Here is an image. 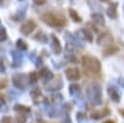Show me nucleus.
<instances>
[{
    "mask_svg": "<svg viewBox=\"0 0 124 123\" xmlns=\"http://www.w3.org/2000/svg\"><path fill=\"white\" fill-rule=\"evenodd\" d=\"M6 85H7V82L5 80H3V81H0V89H1V88H3L5 86H6Z\"/></svg>",
    "mask_w": 124,
    "mask_h": 123,
    "instance_id": "obj_27",
    "label": "nucleus"
},
{
    "mask_svg": "<svg viewBox=\"0 0 124 123\" xmlns=\"http://www.w3.org/2000/svg\"><path fill=\"white\" fill-rule=\"evenodd\" d=\"M39 76H41V77H42L45 81H47V80H50V79H52V78H53V74L47 68L42 69V70H41V72H39Z\"/></svg>",
    "mask_w": 124,
    "mask_h": 123,
    "instance_id": "obj_12",
    "label": "nucleus"
},
{
    "mask_svg": "<svg viewBox=\"0 0 124 123\" xmlns=\"http://www.w3.org/2000/svg\"><path fill=\"white\" fill-rule=\"evenodd\" d=\"M92 20L94 22L95 24H99V25H104L105 24V18L104 16L99 13H94L92 14Z\"/></svg>",
    "mask_w": 124,
    "mask_h": 123,
    "instance_id": "obj_10",
    "label": "nucleus"
},
{
    "mask_svg": "<svg viewBox=\"0 0 124 123\" xmlns=\"http://www.w3.org/2000/svg\"><path fill=\"white\" fill-rule=\"evenodd\" d=\"M17 48L19 50H27V44L24 42L23 40H18L17 41Z\"/></svg>",
    "mask_w": 124,
    "mask_h": 123,
    "instance_id": "obj_18",
    "label": "nucleus"
},
{
    "mask_svg": "<svg viewBox=\"0 0 124 123\" xmlns=\"http://www.w3.org/2000/svg\"><path fill=\"white\" fill-rule=\"evenodd\" d=\"M65 123H70V120H69V117H67V119H65Z\"/></svg>",
    "mask_w": 124,
    "mask_h": 123,
    "instance_id": "obj_31",
    "label": "nucleus"
},
{
    "mask_svg": "<svg viewBox=\"0 0 124 123\" xmlns=\"http://www.w3.org/2000/svg\"><path fill=\"white\" fill-rule=\"evenodd\" d=\"M1 123H11V119H10L9 116H5L1 120Z\"/></svg>",
    "mask_w": 124,
    "mask_h": 123,
    "instance_id": "obj_23",
    "label": "nucleus"
},
{
    "mask_svg": "<svg viewBox=\"0 0 124 123\" xmlns=\"http://www.w3.org/2000/svg\"><path fill=\"white\" fill-rule=\"evenodd\" d=\"M65 76L70 80H77L80 78V72L77 68H68L65 70Z\"/></svg>",
    "mask_w": 124,
    "mask_h": 123,
    "instance_id": "obj_7",
    "label": "nucleus"
},
{
    "mask_svg": "<svg viewBox=\"0 0 124 123\" xmlns=\"http://www.w3.org/2000/svg\"><path fill=\"white\" fill-rule=\"evenodd\" d=\"M118 51V48L116 45H108L106 49L104 50V52H103V54L106 57V55H112V54H114V53H116V52Z\"/></svg>",
    "mask_w": 124,
    "mask_h": 123,
    "instance_id": "obj_13",
    "label": "nucleus"
},
{
    "mask_svg": "<svg viewBox=\"0 0 124 123\" xmlns=\"http://www.w3.org/2000/svg\"><path fill=\"white\" fill-rule=\"evenodd\" d=\"M26 122V116L23 114H19L16 116V123H25Z\"/></svg>",
    "mask_w": 124,
    "mask_h": 123,
    "instance_id": "obj_20",
    "label": "nucleus"
},
{
    "mask_svg": "<svg viewBox=\"0 0 124 123\" xmlns=\"http://www.w3.org/2000/svg\"><path fill=\"white\" fill-rule=\"evenodd\" d=\"M35 1V3H37V5H42V3L45 2V0H34Z\"/></svg>",
    "mask_w": 124,
    "mask_h": 123,
    "instance_id": "obj_28",
    "label": "nucleus"
},
{
    "mask_svg": "<svg viewBox=\"0 0 124 123\" xmlns=\"http://www.w3.org/2000/svg\"><path fill=\"white\" fill-rule=\"evenodd\" d=\"M107 94L109 95L111 99L113 102H115V103H118L120 99H121V94H120L118 89L116 87H114V86H112V85L107 87Z\"/></svg>",
    "mask_w": 124,
    "mask_h": 123,
    "instance_id": "obj_4",
    "label": "nucleus"
},
{
    "mask_svg": "<svg viewBox=\"0 0 124 123\" xmlns=\"http://www.w3.org/2000/svg\"><path fill=\"white\" fill-rule=\"evenodd\" d=\"M36 27V24L33 22V20H28L26 23H24L23 25L20 26V32L25 34V35H30L31 33L35 29Z\"/></svg>",
    "mask_w": 124,
    "mask_h": 123,
    "instance_id": "obj_5",
    "label": "nucleus"
},
{
    "mask_svg": "<svg viewBox=\"0 0 124 123\" xmlns=\"http://www.w3.org/2000/svg\"><path fill=\"white\" fill-rule=\"evenodd\" d=\"M3 71H5V66H3L2 60H0V72H3Z\"/></svg>",
    "mask_w": 124,
    "mask_h": 123,
    "instance_id": "obj_25",
    "label": "nucleus"
},
{
    "mask_svg": "<svg viewBox=\"0 0 124 123\" xmlns=\"http://www.w3.org/2000/svg\"><path fill=\"white\" fill-rule=\"evenodd\" d=\"M34 123H45V122L42 121V120H39V121H36V122H34Z\"/></svg>",
    "mask_w": 124,
    "mask_h": 123,
    "instance_id": "obj_29",
    "label": "nucleus"
},
{
    "mask_svg": "<svg viewBox=\"0 0 124 123\" xmlns=\"http://www.w3.org/2000/svg\"><path fill=\"white\" fill-rule=\"evenodd\" d=\"M20 1H23V0H20Z\"/></svg>",
    "mask_w": 124,
    "mask_h": 123,
    "instance_id": "obj_34",
    "label": "nucleus"
},
{
    "mask_svg": "<svg viewBox=\"0 0 124 123\" xmlns=\"http://www.w3.org/2000/svg\"><path fill=\"white\" fill-rule=\"evenodd\" d=\"M87 95L93 105H101V87L97 84H92L87 87Z\"/></svg>",
    "mask_w": 124,
    "mask_h": 123,
    "instance_id": "obj_2",
    "label": "nucleus"
},
{
    "mask_svg": "<svg viewBox=\"0 0 124 123\" xmlns=\"http://www.w3.org/2000/svg\"><path fill=\"white\" fill-rule=\"evenodd\" d=\"M69 14H70V17L72 18V20L73 22H76V23H81V17L78 15V13L76 11L75 9H69Z\"/></svg>",
    "mask_w": 124,
    "mask_h": 123,
    "instance_id": "obj_14",
    "label": "nucleus"
},
{
    "mask_svg": "<svg viewBox=\"0 0 124 123\" xmlns=\"http://www.w3.org/2000/svg\"><path fill=\"white\" fill-rule=\"evenodd\" d=\"M7 2H9V0H0V5L1 6H6Z\"/></svg>",
    "mask_w": 124,
    "mask_h": 123,
    "instance_id": "obj_26",
    "label": "nucleus"
},
{
    "mask_svg": "<svg viewBox=\"0 0 124 123\" xmlns=\"http://www.w3.org/2000/svg\"><path fill=\"white\" fill-rule=\"evenodd\" d=\"M109 114V110L108 108H104L103 111H98V112H94V113L90 114V117L94 119V120H99L101 117H104L105 115H108Z\"/></svg>",
    "mask_w": 124,
    "mask_h": 123,
    "instance_id": "obj_9",
    "label": "nucleus"
},
{
    "mask_svg": "<svg viewBox=\"0 0 124 123\" xmlns=\"http://www.w3.org/2000/svg\"><path fill=\"white\" fill-rule=\"evenodd\" d=\"M101 1H106V0H101Z\"/></svg>",
    "mask_w": 124,
    "mask_h": 123,
    "instance_id": "obj_33",
    "label": "nucleus"
},
{
    "mask_svg": "<svg viewBox=\"0 0 124 123\" xmlns=\"http://www.w3.org/2000/svg\"><path fill=\"white\" fill-rule=\"evenodd\" d=\"M104 123H114V122H113V121H111V120H108V121H105Z\"/></svg>",
    "mask_w": 124,
    "mask_h": 123,
    "instance_id": "obj_30",
    "label": "nucleus"
},
{
    "mask_svg": "<svg viewBox=\"0 0 124 123\" xmlns=\"http://www.w3.org/2000/svg\"><path fill=\"white\" fill-rule=\"evenodd\" d=\"M121 112H122V115H123V116H124V111H121Z\"/></svg>",
    "mask_w": 124,
    "mask_h": 123,
    "instance_id": "obj_32",
    "label": "nucleus"
},
{
    "mask_svg": "<svg viewBox=\"0 0 124 123\" xmlns=\"http://www.w3.org/2000/svg\"><path fill=\"white\" fill-rule=\"evenodd\" d=\"M69 90H70V94H71L72 96H76L77 94H79V91H80V87H79L78 85L72 84V85H70Z\"/></svg>",
    "mask_w": 124,
    "mask_h": 123,
    "instance_id": "obj_16",
    "label": "nucleus"
},
{
    "mask_svg": "<svg viewBox=\"0 0 124 123\" xmlns=\"http://www.w3.org/2000/svg\"><path fill=\"white\" fill-rule=\"evenodd\" d=\"M116 9H117V3H112L109 5V7L107 8L106 13H107V16L112 19H115L117 17V13H116Z\"/></svg>",
    "mask_w": 124,
    "mask_h": 123,
    "instance_id": "obj_8",
    "label": "nucleus"
},
{
    "mask_svg": "<svg viewBox=\"0 0 124 123\" xmlns=\"http://www.w3.org/2000/svg\"><path fill=\"white\" fill-rule=\"evenodd\" d=\"M36 80H37V74H35V72L30 74V82L31 84H34Z\"/></svg>",
    "mask_w": 124,
    "mask_h": 123,
    "instance_id": "obj_22",
    "label": "nucleus"
},
{
    "mask_svg": "<svg viewBox=\"0 0 124 123\" xmlns=\"http://www.w3.org/2000/svg\"><path fill=\"white\" fill-rule=\"evenodd\" d=\"M80 34L84 36V39H85L86 41H88V42H92L93 41V35H92V33H90V31L81 29V31H80Z\"/></svg>",
    "mask_w": 124,
    "mask_h": 123,
    "instance_id": "obj_15",
    "label": "nucleus"
},
{
    "mask_svg": "<svg viewBox=\"0 0 124 123\" xmlns=\"http://www.w3.org/2000/svg\"><path fill=\"white\" fill-rule=\"evenodd\" d=\"M15 110H16L18 113L23 114V113H26V112H30L31 108L30 107H26V106H22V105H16V106H15Z\"/></svg>",
    "mask_w": 124,
    "mask_h": 123,
    "instance_id": "obj_17",
    "label": "nucleus"
},
{
    "mask_svg": "<svg viewBox=\"0 0 124 123\" xmlns=\"http://www.w3.org/2000/svg\"><path fill=\"white\" fill-rule=\"evenodd\" d=\"M52 40H53V43H52L53 51H54V53H55V54H60V53H61V45H60L59 40L56 39L54 35H52Z\"/></svg>",
    "mask_w": 124,
    "mask_h": 123,
    "instance_id": "obj_11",
    "label": "nucleus"
},
{
    "mask_svg": "<svg viewBox=\"0 0 124 123\" xmlns=\"http://www.w3.org/2000/svg\"><path fill=\"white\" fill-rule=\"evenodd\" d=\"M6 40H7V32L3 27H1L0 28V42H3Z\"/></svg>",
    "mask_w": 124,
    "mask_h": 123,
    "instance_id": "obj_19",
    "label": "nucleus"
},
{
    "mask_svg": "<svg viewBox=\"0 0 124 123\" xmlns=\"http://www.w3.org/2000/svg\"><path fill=\"white\" fill-rule=\"evenodd\" d=\"M36 39L39 40V42H44V43H46V41H47L46 36L44 35V34H43L42 32H39V35H36Z\"/></svg>",
    "mask_w": 124,
    "mask_h": 123,
    "instance_id": "obj_21",
    "label": "nucleus"
},
{
    "mask_svg": "<svg viewBox=\"0 0 124 123\" xmlns=\"http://www.w3.org/2000/svg\"><path fill=\"white\" fill-rule=\"evenodd\" d=\"M81 65L84 68L89 70L90 72H98L101 71V62L98 61L97 59L94 58V57H88V55L82 57Z\"/></svg>",
    "mask_w": 124,
    "mask_h": 123,
    "instance_id": "obj_3",
    "label": "nucleus"
},
{
    "mask_svg": "<svg viewBox=\"0 0 124 123\" xmlns=\"http://www.w3.org/2000/svg\"><path fill=\"white\" fill-rule=\"evenodd\" d=\"M86 117V115L84 113H80V112H79L78 113V115H77V119H78V120H82V119H85Z\"/></svg>",
    "mask_w": 124,
    "mask_h": 123,
    "instance_id": "obj_24",
    "label": "nucleus"
},
{
    "mask_svg": "<svg viewBox=\"0 0 124 123\" xmlns=\"http://www.w3.org/2000/svg\"><path fill=\"white\" fill-rule=\"evenodd\" d=\"M14 84L16 85V87L24 89L26 86V76L25 74H18L14 77Z\"/></svg>",
    "mask_w": 124,
    "mask_h": 123,
    "instance_id": "obj_6",
    "label": "nucleus"
},
{
    "mask_svg": "<svg viewBox=\"0 0 124 123\" xmlns=\"http://www.w3.org/2000/svg\"><path fill=\"white\" fill-rule=\"evenodd\" d=\"M41 19L49 26H53V27H60L65 25V18L60 14L45 13L41 16Z\"/></svg>",
    "mask_w": 124,
    "mask_h": 123,
    "instance_id": "obj_1",
    "label": "nucleus"
}]
</instances>
